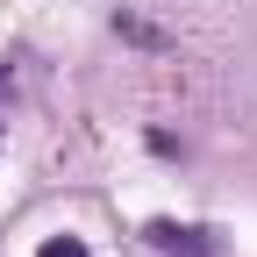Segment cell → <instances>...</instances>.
Returning <instances> with one entry per match:
<instances>
[{
	"mask_svg": "<svg viewBox=\"0 0 257 257\" xmlns=\"http://www.w3.org/2000/svg\"><path fill=\"white\" fill-rule=\"evenodd\" d=\"M36 257H93V250H86L79 236H43V250H36Z\"/></svg>",
	"mask_w": 257,
	"mask_h": 257,
	"instance_id": "3",
	"label": "cell"
},
{
	"mask_svg": "<svg viewBox=\"0 0 257 257\" xmlns=\"http://www.w3.org/2000/svg\"><path fill=\"white\" fill-rule=\"evenodd\" d=\"M143 243L165 250V257H221V236L207 229V221H172V214L143 221Z\"/></svg>",
	"mask_w": 257,
	"mask_h": 257,
	"instance_id": "1",
	"label": "cell"
},
{
	"mask_svg": "<svg viewBox=\"0 0 257 257\" xmlns=\"http://www.w3.org/2000/svg\"><path fill=\"white\" fill-rule=\"evenodd\" d=\"M114 36H128V43H143V50H165V36H157L150 22H136V15H114Z\"/></svg>",
	"mask_w": 257,
	"mask_h": 257,
	"instance_id": "2",
	"label": "cell"
},
{
	"mask_svg": "<svg viewBox=\"0 0 257 257\" xmlns=\"http://www.w3.org/2000/svg\"><path fill=\"white\" fill-rule=\"evenodd\" d=\"M0 93H15V72H8V64H0Z\"/></svg>",
	"mask_w": 257,
	"mask_h": 257,
	"instance_id": "4",
	"label": "cell"
}]
</instances>
